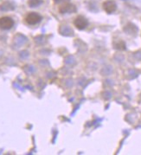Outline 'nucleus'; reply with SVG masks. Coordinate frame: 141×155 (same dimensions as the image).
<instances>
[{
    "instance_id": "f257e3e1",
    "label": "nucleus",
    "mask_w": 141,
    "mask_h": 155,
    "mask_svg": "<svg viewBox=\"0 0 141 155\" xmlns=\"http://www.w3.org/2000/svg\"><path fill=\"white\" fill-rule=\"evenodd\" d=\"M41 20H42V17L37 12H30L25 18V22L30 25H35L40 23Z\"/></svg>"
},
{
    "instance_id": "f03ea898",
    "label": "nucleus",
    "mask_w": 141,
    "mask_h": 155,
    "mask_svg": "<svg viewBox=\"0 0 141 155\" xmlns=\"http://www.w3.org/2000/svg\"><path fill=\"white\" fill-rule=\"evenodd\" d=\"M14 21L10 17H2L0 18V29L2 30H10L13 27Z\"/></svg>"
},
{
    "instance_id": "7ed1b4c3",
    "label": "nucleus",
    "mask_w": 141,
    "mask_h": 155,
    "mask_svg": "<svg viewBox=\"0 0 141 155\" xmlns=\"http://www.w3.org/2000/svg\"><path fill=\"white\" fill-rule=\"evenodd\" d=\"M74 24H75V26L78 30H84V29L87 26L88 23H87V20L84 17L79 16V17H77V18L75 19Z\"/></svg>"
},
{
    "instance_id": "20e7f679",
    "label": "nucleus",
    "mask_w": 141,
    "mask_h": 155,
    "mask_svg": "<svg viewBox=\"0 0 141 155\" xmlns=\"http://www.w3.org/2000/svg\"><path fill=\"white\" fill-rule=\"evenodd\" d=\"M76 11V8L75 6L73 5V4H70V3H67V4H64L60 6L59 8V12L62 13V14H65V13H73Z\"/></svg>"
},
{
    "instance_id": "39448f33",
    "label": "nucleus",
    "mask_w": 141,
    "mask_h": 155,
    "mask_svg": "<svg viewBox=\"0 0 141 155\" xmlns=\"http://www.w3.org/2000/svg\"><path fill=\"white\" fill-rule=\"evenodd\" d=\"M103 9L105 10V12L106 13H113L116 11L117 9V5L115 4V2L111 1V0H108V1H106L103 3Z\"/></svg>"
},
{
    "instance_id": "423d86ee",
    "label": "nucleus",
    "mask_w": 141,
    "mask_h": 155,
    "mask_svg": "<svg viewBox=\"0 0 141 155\" xmlns=\"http://www.w3.org/2000/svg\"><path fill=\"white\" fill-rule=\"evenodd\" d=\"M124 31L127 33V34H135L138 31L137 27L133 24H128L125 28Z\"/></svg>"
},
{
    "instance_id": "0eeeda50",
    "label": "nucleus",
    "mask_w": 141,
    "mask_h": 155,
    "mask_svg": "<svg viewBox=\"0 0 141 155\" xmlns=\"http://www.w3.org/2000/svg\"><path fill=\"white\" fill-rule=\"evenodd\" d=\"M14 9V6L10 2H5L1 5H0V10L6 12V11H12Z\"/></svg>"
},
{
    "instance_id": "6e6552de",
    "label": "nucleus",
    "mask_w": 141,
    "mask_h": 155,
    "mask_svg": "<svg viewBox=\"0 0 141 155\" xmlns=\"http://www.w3.org/2000/svg\"><path fill=\"white\" fill-rule=\"evenodd\" d=\"M43 0H29L28 1V5H30V7H37L40 5H42Z\"/></svg>"
},
{
    "instance_id": "1a4fd4ad",
    "label": "nucleus",
    "mask_w": 141,
    "mask_h": 155,
    "mask_svg": "<svg viewBox=\"0 0 141 155\" xmlns=\"http://www.w3.org/2000/svg\"><path fill=\"white\" fill-rule=\"evenodd\" d=\"M114 48L115 49H117V50H125V43L123 42V41H118V42H116V43H114Z\"/></svg>"
},
{
    "instance_id": "9d476101",
    "label": "nucleus",
    "mask_w": 141,
    "mask_h": 155,
    "mask_svg": "<svg viewBox=\"0 0 141 155\" xmlns=\"http://www.w3.org/2000/svg\"><path fill=\"white\" fill-rule=\"evenodd\" d=\"M61 1H63V0H54L55 3H59V2H61Z\"/></svg>"
}]
</instances>
